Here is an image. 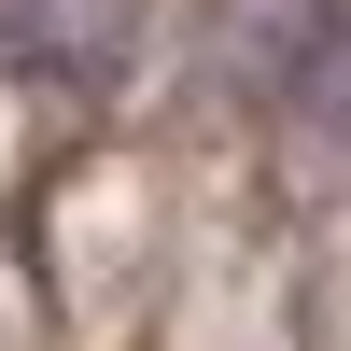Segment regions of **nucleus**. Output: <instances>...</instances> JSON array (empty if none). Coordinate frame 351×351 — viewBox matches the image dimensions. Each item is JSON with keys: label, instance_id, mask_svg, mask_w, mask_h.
Wrapping results in <instances>:
<instances>
[{"label": "nucleus", "instance_id": "nucleus-1", "mask_svg": "<svg viewBox=\"0 0 351 351\" xmlns=\"http://www.w3.org/2000/svg\"><path fill=\"white\" fill-rule=\"evenodd\" d=\"M127 14L141 0H0V28H14L43 71H112V56H127Z\"/></svg>", "mask_w": 351, "mask_h": 351}]
</instances>
